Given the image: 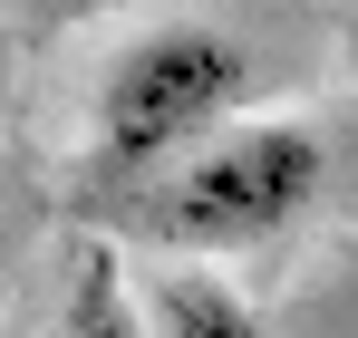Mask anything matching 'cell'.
I'll list each match as a JSON object with an SVG mask.
<instances>
[{"label":"cell","instance_id":"7a4b0ae2","mask_svg":"<svg viewBox=\"0 0 358 338\" xmlns=\"http://www.w3.org/2000/svg\"><path fill=\"white\" fill-rule=\"evenodd\" d=\"M320 193V135L310 126H233L213 145H194L184 165L126 184V223L165 251H242L300 223V203Z\"/></svg>","mask_w":358,"mask_h":338},{"label":"cell","instance_id":"3957f363","mask_svg":"<svg viewBox=\"0 0 358 338\" xmlns=\"http://www.w3.org/2000/svg\"><path fill=\"white\" fill-rule=\"evenodd\" d=\"M136 319H145V338H271L242 290L203 281V271H155L145 300H136Z\"/></svg>","mask_w":358,"mask_h":338},{"label":"cell","instance_id":"8992f818","mask_svg":"<svg viewBox=\"0 0 358 338\" xmlns=\"http://www.w3.org/2000/svg\"><path fill=\"white\" fill-rule=\"evenodd\" d=\"M0 10H49V0H0Z\"/></svg>","mask_w":358,"mask_h":338},{"label":"cell","instance_id":"5b68a950","mask_svg":"<svg viewBox=\"0 0 358 338\" xmlns=\"http://www.w3.org/2000/svg\"><path fill=\"white\" fill-rule=\"evenodd\" d=\"M349 78H358V20H349Z\"/></svg>","mask_w":358,"mask_h":338},{"label":"cell","instance_id":"6da1fadb","mask_svg":"<svg viewBox=\"0 0 358 338\" xmlns=\"http://www.w3.org/2000/svg\"><path fill=\"white\" fill-rule=\"evenodd\" d=\"M252 97V58L242 39L203 29V20H165L107 68L97 87V174L145 184V174L184 165L194 145H213Z\"/></svg>","mask_w":358,"mask_h":338},{"label":"cell","instance_id":"277c9868","mask_svg":"<svg viewBox=\"0 0 358 338\" xmlns=\"http://www.w3.org/2000/svg\"><path fill=\"white\" fill-rule=\"evenodd\" d=\"M59 338H145V319H136V300H126L107 251H78V271H68V329Z\"/></svg>","mask_w":358,"mask_h":338}]
</instances>
